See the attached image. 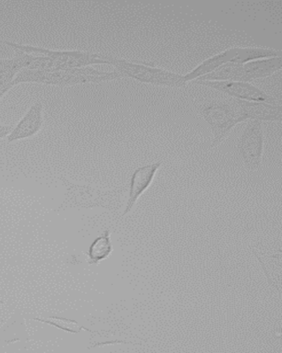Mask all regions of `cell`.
I'll use <instances>...</instances> for the list:
<instances>
[{
    "label": "cell",
    "mask_w": 282,
    "mask_h": 353,
    "mask_svg": "<svg viewBox=\"0 0 282 353\" xmlns=\"http://www.w3.org/2000/svg\"><path fill=\"white\" fill-rule=\"evenodd\" d=\"M37 320V319H36ZM39 321H42V323H48L52 325V326H54L58 327V329H61L64 331H68V332L70 333H78L80 332L81 330L90 331V332H92L89 330L85 329V327L80 326L79 324L77 323V321L67 320V319H61V318H50L49 320L43 321V320H37Z\"/></svg>",
    "instance_id": "obj_12"
},
{
    "label": "cell",
    "mask_w": 282,
    "mask_h": 353,
    "mask_svg": "<svg viewBox=\"0 0 282 353\" xmlns=\"http://www.w3.org/2000/svg\"><path fill=\"white\" fill-rule=\"evenodd\" d=\"M6 45L14 50H20L26 53L40 54L51 59L52 71L81 68L93 64H109V57L94 54V53L77 51H52V50L34 48L30 46L19 45L6 42Z\"/></svg>",
    "instance_id": "obj_2"
},
{
    "label": "cell",
    "mask_w": 282,
    "mask_h": 353,
    "mask_svg": "<svg viewBox=\"0 0 282 353\" xmlns=\"http://www.w3.org/2000/svg\"><path fill=\"white\" fill-rule=\"evenodd\" d=\"M167 157L168 156H165L164 159L157 162V163L139 168V170L134 171L132 177H131L130 196H128L126 210L124 211L122 216L130 212L134 205L136 204L137 199L149 188L152 183L153 178L155 176L156 172L158 171Z\"/></svg>",
    "instance_id": "obj_7"
},
{
    "label": "cell",
    "mask_w": 282,
    "mask_h": 353,
    "mask_svg": "<svg viewBox=\"0 0 282 353\" xmlns=\"http://www.w3.org/2000/svg\"><path fill=\"white\" fill-rule=\"evenodd\" d=\"M281 68V58L274 57L264 61L249 62L243 64H228L219 68L214 73H210L199 78V81L228 80L240 81V82H252L258 78L271 76L274 72Z\"/></svg>",
    "instance_id": "obj_1"
},
{
    "label": "cell",
    "mask_w": 282,
    "mask_h": 353,
    "mask_svg": "<svg viewBox=\"0 0 282 353\" xmlns=\"http://www.w3.org/2000/svg\"><path fill=\"white\" fill-rule=\"evenodd\" d=\"M110 231L106 230L104 235L98 237L90 245L89 250L90 264L99 263L109 257L112 252Z\"/></svg>",
    "instance_id": "obj_11"
},
{
    "label": "cell",
    "mask_w": 282,
    "mask_h": 353,
    "mask_svg": "<svg viewBox=\"0 0 282 353\" xmlns=\"http://www.w3.org/2000/svg\"><path fill=\"white\" fill-rule=\"evenodd\" d=\"M203 114L215 135L212 145L221 142L230 134L232 128L248 120L240 99L225 104H213L206 108Z\"/></svg>",
    "instance_id": "obj_3"
},
{
    "label": "cell",
    "mask_w": 282,
    "mask_h": 353,
    "mask_svg": "<svg viewBox=\"0 0 282 353\" xmlns=\"http://www.w3.org/2000/svg\"><path fill=\"white\" fill-rule=\"evenodd\" d=\"M241 101V99H240ZM246 117L250 120L280 121L281 120V108L279 105L268 104L265 102H252L241 101Z\"/></svg>",
    "instance_id": "obj_9"
},
{
    "label": "cell",
    "mask_w": 282,
    "mask_h": 353,
    "mask_svg": "<svg viewBox=\"0 0 282 353\" xmlns=\"http://www.w3.org/2000/svg\"><path fill=\"white\" fill-rule=\"evenodd\" d=\"M197 83L221 90V92L228 93V94L240 99L265 102L268 104L277 105V103L274 99L247 83L233 82V81H218V82L217 81H197Z\"/></svg>",
    "instance_id": "obj_6"
},
{
    "label": "cell",
    "mask_w": 282,
    "mask_h": 353,
    "mask_svg": "<svg viewBox=\"0 0 282 353\" xmlns=\"http://www.w3.org/2000/svg\"><path fill=\"white\" fill-rule=\"evenodd\" d=\"M109 64L114 65L119 73L134 78L141 83L170 87L184 85L183 77L145 65L130 63L124 59L109 57Z\"/></svg>",
    "instance_id": "obj_4"
},
{
    "label": "cell",
    "mask_w": 282,
    "mask_h": 353,
    "mask_svg": "<svg viewBox=\"0 0 282 353\" xmlns=\"http://www.w3.org/2000/svg\"><path fill=\"white\" fill-rule=\"evenodd\" d=\"M241 154L250 170H258L262 161L263 131L259 121H250L241 140Z\"/></svg>",
    "instance_id": "obj_5"
},
{
    "label": "cell",
    "mask_w": 282,
    "mask_h": 353,
    "mask_svg": "<svg viewBox=\"0 0 282 353\" xmlns=\"http://www.w3.org/2000/svg\"><path fill=\"white\" fill-rule=\"evenodd\" d=\"M12 130V126H3V125L0 124V139L8 137Z\"/></svg>",
    "instance_id": "obj_13"
},
{
    "label": "cell",
    "mask_w": 282,
    "mask_h": 353,
    "mask_svg": "<svg viewBox=\"0 0 282 353\" xmlns=\"http://www.w3.org/2000/svg\"><path fill=\"white\" fill-rule=\"evenodd\" d=\"M239 52L240 49H231L230 51H225L221 53V54L215 56V57L208 59V61H203L196 70L188 74L187 76L183 77L184 83H186L189 81L196 79V78L206 76V74L211 73V72L217 70L218 68H221L224 63L233 61Z\"/></svg>",
    "instance_id": "obj_10"
},
{
    "label": "cell",
    "mask_w": 282,
    "mask_h": 353,
    "mask_svg": "<svg viewBox=\"0 0 282 353\" xmlns=\"http://www.w3.org/2000/svg\"><path fill=\"white\" fill-rule=\"evenodd\" d=\"M43 123V105L41 102L31 106L27 114L21 119L17 127L8 136V143L17 141L35 136Z\"/></svg>",
    "instance_id": "obj_8"
}]
</instances>
